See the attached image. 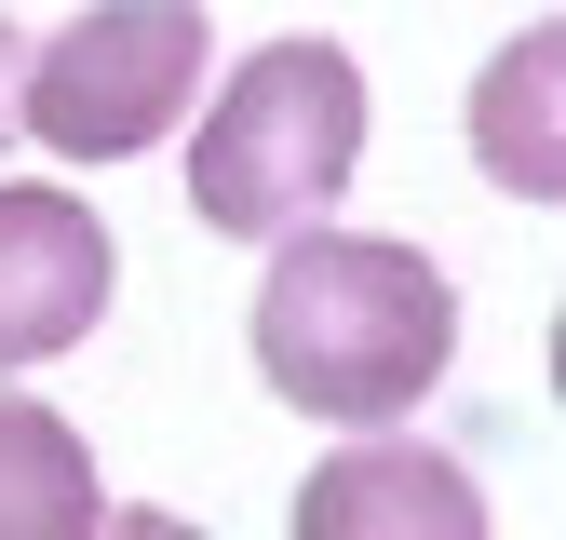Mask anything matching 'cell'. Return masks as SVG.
I'll use <instances>...</instances> for the list:
<instances>
[{
    "instance_id": "obj_8",
    "label": "cell",
    "mask_w": 566,
    "mask_h": 540,
    "mask_svg": "<svg viewBox=\"0 0 566 540\" xmlns=\"http://www.w3.org/2000/svg\"><path fill=\"white\" fill-rule=\"evenodd\" d=\"M82 540H202V527H189V513H149V500H135V513H95Z\"/></svg>"
},
{
    "instance_id": "obj_2",
    "label": "cell",
    "mask_w": 566,
    "mask_h": 540,
    "mask_svg": "<svg viewBox=\"0 0 566 540\" xmlns=\"http://www.w3.org/2000/svg\"><path fill=\"white\" fill-rule=\"evenodd\" d=\"M350 163H365V68H350L337 41H270V54H243L217 82V108H202L189 217L230 230V243L324 230Z\"/></svg>"
},
{
    "instance_id": "obj_3",
    "label": "cell",
    "mask_w": 566,
    "mask_h": 540,
    "mask_svg": "<svg viewBox=\"0 0 566 540\" xmlns=\"http://www.w3.org/2000/svg\"><path fill=\"white\" fill-rule=\"evenodd\" d=\"M202 0H95L67 14L54 41H28V95H14V135H41L54 163H135L163 149L202 95Z\"/></svg>"
},
{
    "instance_id": "obj_9",
    "label": "cell",
    "mask_w": 566,
    "mask_h": 540,
    "mask_svg": "<svg viewBox=\"0 0 566 540\" xmlns=\"http://www.w3.org/2000/svg\"><path fill=\"white\" fill-rule=\"evenodd\" d=\"M14 95H28V28L0 14V135H14Z\"/></svg>"
},
{
    "instance_id": "obj_1",
    "label": "cell",
    "mask_w": 566,
    "mask_h": 540,
    "mask_svg": "<svg viewBox=\"0 0 566 540\" xmlns=\"http://www.w3.org/2000/svg\"><path fill=\"white\" fill-rule=\"evenodd\" d=\"M459 352V284L391 230H283L256 284V378L324 433H391Z\"/></svg>"
},
{
    "instance_id": "obj_5",
    "label": "cell",
    "mask_w": 566,
    "mask_h": 540,
    "mask_svg": "<svg viewBox=\"0 0 566 540\" xmlns=\"http://www.w3.org/2000/svg\"><path fill=\"white\" fill-rule=\"evenodd\" d=\"M297 540H485V487L418 433H350L311 459Z\"/></svg>"
},
{
    "instance_id": "obj_4",
    "label": "cell",
    "mask_w": 566,
    "mask_h": 540,
    "mask_svg": "<svg viewBox=\"0 0 566 540\" xmlns=\"http://www.w3.org/2000/svg\"><path fill=\"white\" fill-rule=\"evenodd\" d=\"M122 243L95 202H67L54 176H0V365H54L108 324Z\"/></svg>"
},
{
    "instance_id": "obj_7",
    "label": "cell",
    "mask_w": 566,
    "mask_h": 540,
    "mask_svg": "<svg viewBox=\"0 0 566 540\" xmlns=\"http://www.w3.org/2000/svg\"><path fill=\"white\" fill-rule=\"evenodd\" d=\"M95 513V446L41 392H0V540H82Z\"/></svg>"
},
{
    "instance_id": "obj_6",
    "label": "cell",
    "mask_w": 566,
    "mask_h": 540,
    "mask_svg": "<svg viewBox=\"0 0 566 540\" xmlns=\"http://www.w3.org/2000/svg\"><path fill=\"white\" fill-rule=\"evenodd\" d=\"M553 82H566V28H526L485 54V82H472V149L485 176H500L513 202H553L566 189V149H553Z\"/></svg>"
}]
</instances>
